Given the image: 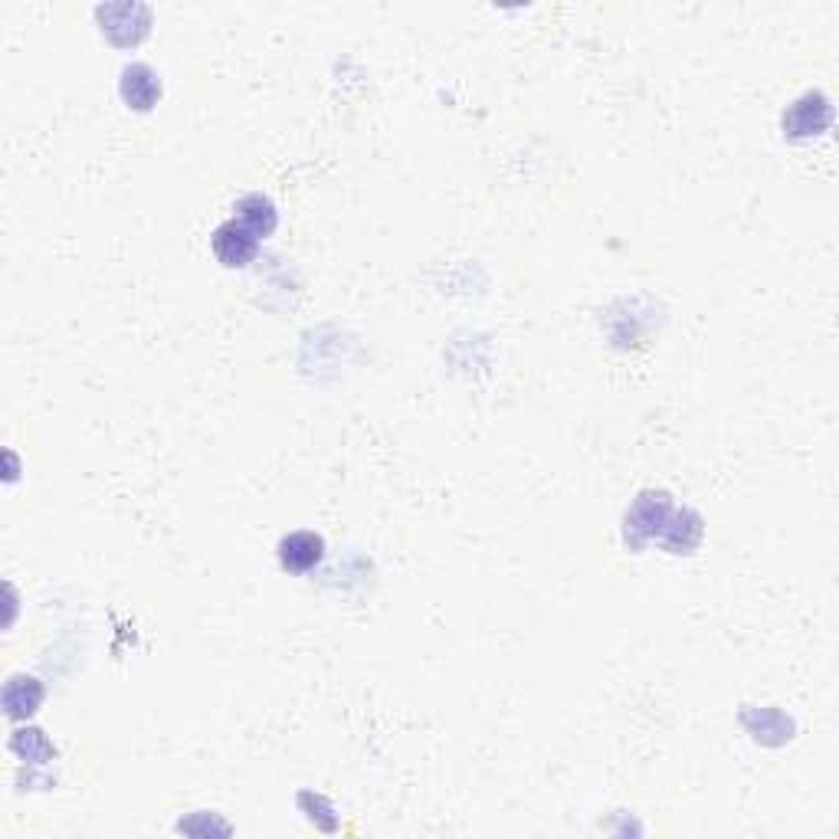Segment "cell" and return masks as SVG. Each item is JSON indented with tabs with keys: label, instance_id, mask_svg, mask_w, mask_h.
I'll use <instances>...</instances> for the list:
<instances>
[{
	"label": "cell",
	"instance_id": "cell-1",
	"mask_svg": "<svg viewBox=\"0 0 839 839\" xmlns=\"http://www.w3.org/2000/svg\"><path fill=\"white\" fill-rule=\"evenodd\" d=\"M210 249H213L216 263H223L226 269H243V266H249V263L256 259V253H259V236L233 216V220H226V223H220V226L213 230Z\"/></svg>",
	"mask_w": 839,
	"mask_h": 839
},
{
	"label": "cell",
	"instance_id": "cell-2",
	"mask_svg": "<svg viewBox=\"0 0 839 839\" xmlns=\"http://www.w3.org/2000/svg\"><path fill=\"white\" fill-rule=\"evenodd\" d=\"M279 564L289 574H309L325 561V538L315 531H293L279 541Z\"/></svg>",
	"mask_w": 839,
	"mask_h": 839
},
{
	"label": "cell",
	"instance_id": "cell-3",
	"mask_svg": "<svg viewBox=\"0 0 839 839\" xmlns=\"http://www.w3.org/2000/svg\"><path fill=\"white\" fill-rule=\"evenodd\" d=\"M118 93L128 108L135 111H148L155 108V103L161 99V79L151 66L145 63H131L121 70V83H118Z\"/></svg>",
	"mask_w": 839,
	"mask_h": 839
},
{
	"label": "cell",
	"instance_id": "cell-4",
	"mask_svg": "<svg viewBox=\"0 0 839 839\" xmlns=\"http://www.w3.org/2000/svg\"><path fill=\"white\" fill-rule=\"evenodd\" d=\"M233 210H236V220L243 226H249L259 240L273 236L276 226H279V210H276V204L266 194H246V198L236 201Z\"/></svg>",
	"mask_w": 839,
	"mask_h": 839
},
{
	"label": "cell",
	"instance_id": "cell-5",
	"mask_svg": "<svg viewBox=\"0 0 839 839\" xmlns=\"http://www.w3.org/2000/svg\"><path fill=\"white\" fill-rule=\"evenodd\" d=\"M43 702V686L30 676H13L3 689V709L10 719H30Z\"/></svg>",
	"mask_w": 839,
	"mask_h": 839
},
{
	"label": "cell",
	"instance_id": "cell-6",
	"mask_svg": "<svg viewBox=\"0 0 839 839\" xmlns=\"http://www.w3.org/2000/svg\"><path fill=\"white\" fill-rule=\"evenodd\" d=\"M652 506V496H642L639 502H636V509L642 512V509H649ZM666 516H669V502H666V496H659V502H656V519L652 516H646V522H666ZM636 528H646V538H652L656 531H652V524H636V519H629L627 531H636Z\"/></svg>",
	"mask_w": 839,
	"mask_h": 839
}]
</instances>
